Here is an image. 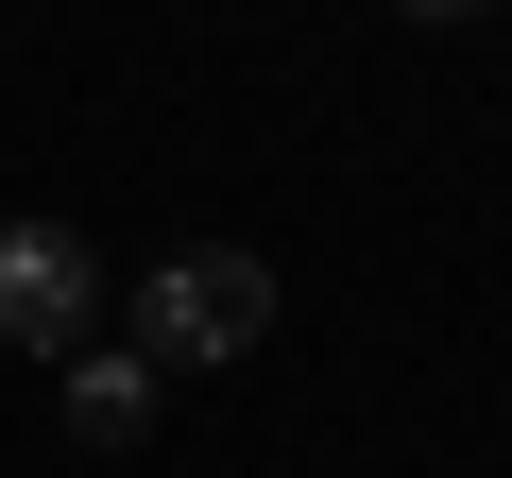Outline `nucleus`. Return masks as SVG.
<instances>
[{
	"label": "nucleus",
	"instance_id": "nucleus-1",
	"mask_svg": "<svg viewBox=\"0 0 512 478\" xmlns=\"http://www.w3.org/2000/svg\"><path fill=\"white\" fill-rule=\"evenodd\" d=\"M256 342H274V274H256L239 239H171L137 274V359L154 376H239Z\"/></svg>",
	"mask_w": 512,
	"mask_h": 478
},
{
	"label": "nucleus",
	"instance_id": "nucleus-2",
	"mask_svg": "<svg viewBox=\"0 0 512 478\" xmlns=\"http://www.w3.org/2000/svg\"><path fill=\"white\" fill-rule=\"evenodd\" d=\"M0 342H35V359H86V342H103L86 222H0Z\"/></svg>",
	"mask_w": 512,
	"mask_h": 478
},
{
	"label": "nucleus",
	"instance_id": "nucleus-3",
	"mask_svg": "<svg viewBox=\"0 0 512 478\" xmlns=\"http://www.w3.org/2000/svg\"><path fill=\"white\" fill-rule=\"evenodd\" d=\"M137 427H154V359L137 342H86L69 359V444H137Z\"/></svg>",
	"mask_w": 512,
	"mask_h": 478
}]
</instances>
